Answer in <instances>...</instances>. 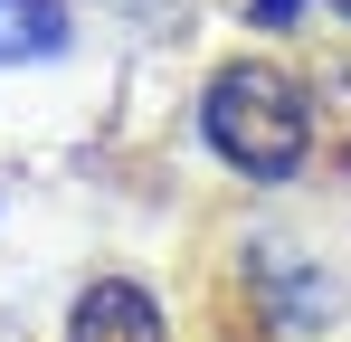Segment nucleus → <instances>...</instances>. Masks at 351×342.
<instances>
[{
  "label": "nucleus",
  "mask_w": 351,
  "mask_h": 342,
  "mask_svg": "<svg viewBox=\"0 0 351 342\" xmlns=\"http://www.w3.org/2000/svg\"><path fill=\"white\" fill-rule=\"evenodd\" d=\"M66 342H162V304L133 276H95L66 314Z\"/></svg>",
  "instance_id": "obj_2"
},
{
  "label": "nucleus",
  "mask_w": 351,
  "mask_h": 342,
  "mask_svg": "<svg viewBox=\"0 0 351 342\" xmlns=\"http://www.w3.org/2000/svg\"><path fill=\"white\" fill-rule=\"evenodd\" d=\"M66 48V0H0V67H38Z\"/></svg>",
  "instance_id": "obj_3"
},
{
  "label": "nucleus",
  "mask_w": 351,
  "mask_h": 342,
  "mask_svg": "<svg viewBox=\"0 0 351 342\" xmlns=\"http://www.w3.org/2000/svg\"><path fill=\"white\" fill-rule=\"evenodd\" d=\"M332 10H351V0H332Z\"/></svg>",
  "instance_id": "obj_5"
},
{
  "label": "nucleus",
  "mask_w": 351,
  "mask_h": 342,
  "mask_svg": "<svg viewBox=\"0 0 351 342\" xmlns=\"http://www.w3.org/2000/svg\"><path fill=\"white\" fill-rule=\"evenodd\" d=\"M294 10H304V0H256V19H266V29H294Z\"/></svg>",
  "instance_id": "obj_4"
},
{
  "label": "nucleus",
  "mask_w": 351,
  "mask_h": 342,
  "mask_svg": "<svg viewBox=\"0 0 351 342\" xmlns=\"http://www.w3.org/2000/svg\"><path fill=\"white\" fill-rule=\"evenodd\" d=\"M199 124H209V152L247 181H294L304 171V95L276 67H219Z\"/></svg>",
  "instance_id": "obj_1"
}]
</instances>
